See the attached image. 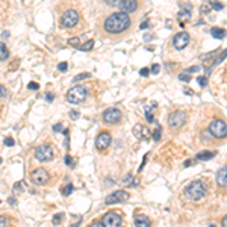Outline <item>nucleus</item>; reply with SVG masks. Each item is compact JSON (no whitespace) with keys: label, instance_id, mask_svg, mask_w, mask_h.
Returning a JSON list of instances; mask_svg holds the SVG:
<instances>
[{"label":"nucleus","instance_id":"nucleus-25","mask_svg":"<svg viewBox=\"0 0 227 227\" xmlns=\"http://www.w3.org/2000/svg\"><path fill=\"white\" fill-rule=\"evenodd\" d=\"M226 56H227V49H224V50H223V53H221V55H219L218 58H217V59H215V61L212 62V65H210V68H212V67H215V65H218V64H221V62L224 61V59H226ZM209 68V70H210Z\"/></svg>","mask_w":227,"mask_h":227},{"label":"nucleus","instance_id":"nucleus-14","mask_svg":"<svg viewBox=\"0 0 227 227\" xmlns=\"http://www.w3.org/2000/svg\"><path fill=\"white\" fill-rule=\"evenodd\" d=\"M140 6L138 2L135 0H121L118 3V8H120V12H124V14H129V12H135Z\"/></svg>","mask_w":227,"mask_h":227},{"label":"nucleus","instance_id":"nucleus-11","mask_svg":"<svg viewBox=\"0 0 227 227\" xmlns=\"http://www.w3.org/2000/svg\"><path fill=\"white\" fill-rule=\"evenodd\" d=\"M112 142V138H111V133L109 132H100L96 138V149L103 151L106 150Z\"/></svg>","mask_w":227,"mask_h":227},{"label":"nucleus","instance_id":"nucleus-23","mask_svg":"<svg viewBox=\"0 0 227 227\" xmlns=\"http://www.w3.org/2000/svg\"><path fill=\"white\" fill-rule=\"evenodd\" d=\"M135 182H136V180L133 179V176L132 174H126L124 177H123V180H121V183L124 185V186H133V185H136Z\"/></svg>","mask_w":227,"mask_h":227},{"label":"nucleus","instance_id":"nucleus-53","mask_svg":"<svg viewBox=\"0 0 227 227\" xmlns=\"http://www.w3.org/2000/svg\"><path fill=\"white\" fill-rule=\"evenodd\" d=\"M2 36H3V38H8V36H9V32H8V30H5V32L2 34Z\"/></svg>","mask_w":227,"mask_h":227},{"label":"nucleus","instance_id":"nucleus-46","mask_svg":"<svg viewBox=\"0 0 227 227\" xmlns=\"http://www.w3.org/2000/svg\"><path fill=\"white\" fill-rule=\"evenodd\" d=\"M79 117H80V114H79L77 111H71L70 112V118H73V120H77Z\"/></svg>","mask_w":227,"mask_h":227},{"label":"nucleus","instance_id":"nucleus-35","mask_svg":"<svg viewBox=\"0 0 227 227\" xmlns=\"http://www.w3.org/2000/svg\"><path fill=\"white\" fill-rule=\"evenodd\" d=\"M209 11H210L209 5H201V6H200V12H201V14H209Z\"/></svg>","mask_w":227,"mask_h":227},{"label":"nucleus","instance_id":"nucleus-34","mask_svg":"<svg viewBox=\"0 0 227 227\" xmlns=\"http://www.w3.org/2000/svg\"><path fill=\"white\" fill-rule=\"evenodd\" d=\"M197 82H198L200 87H206V85H208V77H203V76H201V77H197Z\"/></svg>","mask_w":227,"mask_h":227},{"label":"nucleus","instance_id":"nucleus-26","mask_svg":"<svg viewBox=\"0 0 227 227\" xmlns=\"http://www.w3.org/2000/svg\"><path fill=\"white\" fill-rule=\"evenodd\" d=\"M74 191V186H73V183H67L64 188L61 189V192H62V195H65V197H68L71 192Z\"/></svg>","mask_w":227,"mask_h":227},{"label":"nucleus","instance_id":"nucleus-31","mask_svg":"<svg viewBox=\"0 0 227 227\" xmlns=\"http://www.w3.org/2000/svg\"><path fill=\"white\" fill-rule=\"evenodd\" d=\"M64 162H65V165L71 166V168L74 166V161H73V157H71L70 155H67V156H65V159H64Z\"/></svg>","mask_w":227,"mask_h":227},{"label":"nucleus","instance_id":"nucleus-4","mask_svg":"<svg viewBox=\"0 0 227 227\" xmlns=\"http://www.w3.org/2000/svg\"><path fill=\"white\" fill-rule=\"evenodd\" d=\"M87 96H88L87 88L83 87V85H76V87H73L71 89H68V92H67V102H68V103H73V105H79V103L85 102Z\"/></svg>","mask_w":227,"mask_h":227},{"label":"nucleus","instance_id":"nucleus-50","mask_svg":"<svg viewBox=\"0 0 227 227\" xmlns=\"http://www.w3.org/2000/svg\"><path fill=\"white\" fill-rule=\"evenodd\" d=\"M89 227H103V224H102V223H97V221H94V223H91V224H89Z\"/></svg>","mask_w":227,"mask_h":227},{"label":"nucleus","instance_id":"nucleus-9","mask_svg":"<svg viewBox=\"0 0 227 227\" xmlns=\"http://www.w3.org/2000/svg\"><path fill=\"white\" fill-rule=\"evenodd\" d=\"M102 224L103 227H121L123 219L117 212H108L102 218Z\"/></svg>","mask_w":227,"mask_h":227},{"label":"nucleus","instance_id":"nucleus-24","mask_svg":"<svg viewBox=\"0 0 227 227\" xmlns=\"http://www.w3.org/2000/svg\"><path fill=\"white\" fill-rule=\"evenodd\" d=\"M92 47H94V40H88L85 44L79 45V50H82V52H89V50H92Z\"/></svg>","mask_w":227,"mask_h":227},{"label":"nucleus","instance_id":"nucleus-39","mask_svg":"<svg viewBox=\"0 0 227 227\" xmlns=\"http://www.w3.org/2000/svg\"><path fill=\"white\" fill-rule=\"evenodd\" d=\"M67 68H68L67 62H61V64L58 65V70H59V71H67Z\"/></svg>","mask_w":227,"mask_h":227},{"label":"nucleus","instance_id":"nucleus-27","mask_svg":"<svg viewBox=\"0 0 227 227\" xmlns=\"http://www.w3.org/2000/svg\"><path fill=\"white\" fill-rule=\"evenodd\" d=\"M161 132H162V127L157 126L156 129H155V132H153V135H151V138L155 141H161Z\"/></svg>","mask_w":227,"mask_h":227},{"label":"nucleus","instance_id":"nucleus-51","mask_svg":"<svg viewBox=\"0 0 227 227\" xmlns=\"http://www.w3.org/2000/svg\"><path fill=\"white\" fill-rule=\"evenodd\" d=\"M147 27H150L149 26V21H142V23H141V26H140V29H147Z\"/></svg>","mask_w":227,"mask_h":227},{"label":"nucleus","instance_id":"nucleus-21","mask_svg":"<svg viewBox=\"0 0 227 227\" xmlns=\"http://www.w3.org/2000/svg\"><path fill=\"white\" fill-rule=\"evenodd\" d=\"M215 155H217L215 151H200V153H197L195 161H209V159H212Z\"/></svg>","mask_w":227,"mask_h":227},{"label":"nucleus","instance_id":"nucleus-54","mask_svg":"<svg viewBox=\"0 0 227 227\" xmlns=\"http://www.w3.org/2000/svg\"><path fill=\"white\" fill-rule=\"evenodd\" d=\"M79 226H80V219H79V221L76 223V224H74V226H71V227H79Z\"/></svg>","mask_w":227,"mask_h":227},{"label":"nucleus","instance_id":"nucleus-56","mask_svg":"<svg viewBox=\"0 0 227 227\" xmlns=\"http://www.w3.org/2000/svg\"><path fill=\"white\" fill-rule=\"evenodd\" d=\"M0 164H2V157H0Z\"/></svg>","mask_w":227,"mask_h":227},{"label":"nucleus","instance_id":"nucleus-45","mask_svg":"<svg viewBox=\"0 0 227 227\" xmlns=\"http://www.w3.org/2000/svg\"><path fill=\"white\" fill-rule=\"evenodd\" d=\"M149 73H150L149 68H141V70H140V74L142 76V77H147V76H149Z\"/></svg>","mask_w":227,"mask_h":227},{"label":"nucleus","instance_id":"nucleus-52","mask_svg":"<svg viewBox=\"0 0 227 227\" xmlns=\"http://www.w3.org/2000/svg\"><path fill=\"white\" fill-rule=\"evenodd\" d=\"M221 226H223V227H227V215H226V217H224L223 219H221Z\"/></svg>","mask_w":227,"mask_h":227},{"label":"nucleus","instance_id":"nucleus-22","mask_svg":"<svg viewBox=\"0 0 227 227\" xmlns=\"http://www.w3.org/2000/svg\"><path fill=\"white\" fill-rule=\"evenodd\" d=\"M9 58V50L5 44L0 41V61H6Z\"/></svg>","mask_w":227,"mask_h":227},{"label":"nucleus","instance_id":"nucleus-36","mask_svg":"<svg viewBox=\"0 0 227 227\" xmlns=\"http://www.w3.org/2000/svg\"><path fill=\"white\" fill-rule=\"evenodd\" d=\"M179 80H182V82H189V80H191V76H188L186 73H183V74H179Z\"/></svg>","mask_w":227,"mask_h":227},{"label":"nucleus","instance_id":"nucleus-1","mask_svg":"<svg viewBox=\"0 0 227 227\" xmlns=\"http://www.w3.org/2000/svg\"><path fill=\"white\" fill-rule=\"evenodd\" d=\"M130 17L124 12H112L103 20L102 30L106 36H120L124 35L130 29Z\"/></svg>","mask_w":227,"mask_h":227},{"label":"nucleus","instance_id":"nucleus-30","mask_svg":"<svg viewBox=\"0 0 227 227\" xmlns=\"http://www.w3.org/2000/svg\"><path fill=\"white\" fill-rule=\"evenodd\" d=\"M209 6L210 8H214L215 11H219V9H223V3H218V2H209Z\"/></svg>","mask_w":227,"mask_h":227},{"label":"nucleus","instance_id":"nucleus-12","mask_svg":"<svg viewBox=\"0 0 227 227\" xmlns=\"http://www.w3.org/2000/svg\"><path fill=\"white\" fill-rule=\"evenodd\" d=\"M188 44H189V34L188 32H179L173 38V45H174L176 50H183Z\"/></svg>","mask_w":227,"mask_h":227},{"label":"nucleus","instance_id":"nucleus-33","mask_svg":"<svg viewBox=\"0 0 227 227\" xmlns=\"http://www.w3.org/2000/svg\"><path fill=\"white\" fill-rule=\"evenodd\" d=\"M68 44H70V45H73V47H77V49H79V38H77V36L70 38V40H68Z\"/></svg>","mask_w":227,"mask_h":227},{"label":"nucleus","instance_id":"nucleus-5","mask_svg":"<svg viewBox=\"0 0 227 227\" xmlns=\"http://www.w3.org/2000/svg\"><path fill=\"white\" fill-rule=\"evenodd\" d=\"M209 133L217 140H224L227 136V124L223 120H212L209 124Z\"/></svg>","mask_w":227,"mask_h":227},{"label":"nucleus","instance_id":"nucleus-17","mask_svg":"<svg viewBox=\"0 0 227 227\" xmlns=\"http://www.w3.org/2000/svg\"><path fill=\"white\" fill-rule=\"evenodd\" d=\"M217 185L219 188H227V166H223L217 173Z\"/></svg>","mask_w":227,"mask_h":227},{"label":"nucleus","instance_id":"nucleus-19","mask_svg":"<svg viewBox=\"0 0 227 227\" xmlns=\"http://www.w3.org/2000/svg\"><path fill=\"white\" fill-rule=\"evenodd\" d=\"M135 227H151V223L145 215H136L135 217Z\"/></svg>","mask_w":227,"mask_h":227},{"label":"nucleus","instance_id":"nucleus-28","mask_svg":"<svg viewBox=\"0 0 227 227\" xmlns=\"http://www.w3.org/2000/svg\"><path fill=\"white\" fill-rule=\"evenodd\" d=\"M62 218H64V214H56V215H53L52 223L55 226H58V224H61L62 223Z\"/></svg>","mask_w":227,"mask_h":227},{"label":"nucleus","instance_id":"nucleus-49","mask_svg":"<svg viewBox=\"0 0 227 227\" xmlns=\"http://www.w3.org/2000/svg\"><path fill=\"white\" fill-rule=\"evenodd\" d=\"M8 203L11 204V206H15V204H17V200H15V197H9V198H8Z\"/></svg>","mask_w":227,"mask_h":227},{"label":"nucleus","instance_id":"nucleus-10","mask_svg":"<svg viewBox=\"0 0 227 227\" xmlns=\"http://www.w3.org/2000/svg\"><path fill=\"white\" fill-rule=\"evenodd\" d=\"M49 179H50V176L47 173V170H44V168H36L30 174V180L35 185H47Z\"/></svg>","mask_w":227,"mask_h":227},{"label":"nucleus","instance_id":"nucleus-20","mask_svg":"<svg viewBox=\"0 0 227 227\" xmlns=\"http://www.w3.org/2000/svg\"><path fill=\"white\" fill-rule=\"evenodd\" d=\"M210 35L214 38H217V40H223V38H226L227 32L224 29H221V27H212L210 29Z\"/></svg>","mask_w":227,"mask_h":227},{"label":"nucleus","instance_id":"nucleus-40","mask_svg":"<svg viewBox=\"0 0 227 227\" xmlns=\"http://www.w3.org/2000/svg\"><path fill=\"white\" fill-rule=\"evenodd\" d=\"M159 70H161L159 64H153V65H151V73H153V74H157V73H159Z\"/></svg>","mask_w":227,"mask_h":227},{"label":"nucleus","instance_id":"nucleus-7","mask_svg":"<svg viewBox=\"0 0 227 227\" xmlns=\"http://www.w3.org/2000/svg\"><path fill=\"white\" fill-rule=\"evenodd\" d=\"M121 111L120 109H117V108H108L103 115H102V118H103V121L106 124H118V123L121 121Z\"/></svg>","mask_w":227,"mask_h":227},{"label":"nucleus","instance_id":"nucleus-8","mask_svg":"<svg viewBox=\"0 0 227 227\" xmlns=\"http://www.w3.org/2000/svg\"><path fill=\"white\" fill-rule=\"evenodd\" d=\"M35 157L36 161L40 162H49L53 159V150L50 145L47 144H43V145H38L35 150Z\"/></svg>","mask_w":227,"mask_h":227},{"label":"nucleus","instance_id":"nucleus-47","mask_svg":"<svg viewBox=\"0 0 227 227\" xmlns=\"http://www.w3.org/2000/svg\"><path fill=\"white\" fill-rule=\"evenodd\" d=\"M53 98H55V94H53V92H47V94H45V100H47V102L52 103Z\"/></svg>","mask_w":227,"mask_h":227},{"label":"nucleus","instance_id":"nucleus-15","mask_svg":"<svg viewBox=\"0 0 227 227\" xmlns=\"http://www.w3.org/2000/svg\"><path fill=\"white\" fill-rule=\"evenodd\" d=\"M133 135L141 141H149L150 140V130L144 124H136L133 127Z\"/></svg>","mask_w":227,"mask_h":227},{"label":"nucleus","instance_id":"nucleus-16","mask_svg":"<svg viewBox=\"0 0 227 227\" xmlns=\"http://www.w3.org/2000/svg\"><path fill=\"white\" fill-rule=\"evenodd\" d=\"M156 109H157L156 102H151L150 105H145L144 114H145V120L149 123H155V112H156Z\"/></svg>","mask_w":227,"mask_h":227},{"label":"nucleus","instance_id":"nucleus-3","mask_svg":"<svg viewBox=\"0 0 227 227\" xmlns=\"http://www.w3.org/2000/svg\"><path fill=\"white\" fill-rule=\"evenodd\" d=\"M79 23V12L76 9H65L61 14V18H59V24H61L64 29H73L76 27Z\"/></svg>","mask_w":227,"mask_h":227},{"label":"nucleus","instance_id":"nucleus-37","mask_svg":"<svg viewBox=\"0 0 227 227\" xmlns=\"http://www.w3.org/2000/svg\"><path fill=\"white\" fill-rule=\"evenodd\" d=\"M8 94V89L6 87H3V85H0V98H3V97Z\"/></svg>","mask_w":227,"mask_h":227},{"label":"nucleus","instance_id":"nucleus-38","mask_svg":"<svg viewBox=\"0 0 227 227\" xmlns=\"http://www.w3.org/2000/svg\"><path fill=\"white\" fill-rule=\"evenodd\" d=\"M27 88H29V89H32V91H35V89H38V88H40V85H38L36 82H29Z\"/></svg>","mask_w":227,"mask_h":227},{"label":"nucleus","instance_id":"nucleus-13","mask_svg":"<svg viewBox=\"0 0 227 227\" xmlns=\"http://www.w3.org/2000/svg\"><path fill=\"white\" fill-rule=\"evenodd\" d=\"M129 200V194L126 191H115L112 194H109L106 197V204H117V203H123V201H127Z\"/></svg>","mask_w":227,"mask_h":227},{"label":"nucleus","instance_id":"nucleus-43","mask_svg":"<svg viewBox=\"0 0 227 227\" xmlns=\"http://www.w3.org/2000/svg\"><path fill=\"white\" fill-rule=\"evenodd\" d=\"M23 185H24V182H17L15 186H14V189H15V191H23V189H24Z\"/></svg>","mask_w":227,"mask_h":227},{"label":"nucleus","instance_id":"nucleus-44","mask_svg":"<svg viewBox=\"0 0 227 227\" xmlns=\"http://www.w3.org/2000/svg\"><path fill=\"white\" fill-rule=\"evenodd\" d=\"M0 227H8V219H6V217H0Z\"/></svg>","mask_w":227,"mask_h":227},{"label":"nucleus","instance_id":"nucleus-6","mask_svg":"<svg viewBox=\"0 0 227 227\" xmlns=\"http://www.w3.org/2000/svg\"><path fill=\"white\" fill-rule=\"evenodd\" d=\"M186 114L183 111H173V112L168 115V126L173 129V130H179L182 126H185L186 123Z\"/></svg>","mask_w":227,"mask_h":227},{"label":"nucleus","instance_id":"nucleus-2","mask_svg":"<svg viewBox=\"0 0 227 227\" xmlns=\"http://www.w3.org/2000/svg\"><path fill=\"white\" fill-rule=\"evenodd\" d=\"M185 195L192 201H198L206 195V186L203 182H192L185 188Z\"/></svg>","mask_w":227,"mask_h":227},{"label":"nucleus","instance_id":"nucleus-32","mask_svg":"<svg viewBox=\"0 0 227 227\" xmlns=\"http://www.w3.org/2000/svg\"><path fill=\"white\" fill-rule=\"evenodd\" d=\"M3 142H5V145H6V147H12V145L15 144V141H14V138H11V136H8V138H5V141H3Z\"/></svg>","mask_w":227,"mask_h":227},{"label":"nucleus","instance_id":"nucleus-29","mask_svg":"<svg viewBox=\"0 0 227 227\" xmlns=\"http://www.w3.org/2000/svg\"><path fill=\"white\" fill-rule=\"evenodd\" d=\"M88 77H89V73H80V74H77L73 80H74V82H79V80H83V79H88Z\"/></svg>","mask_w":227,"mask_h":227},{"label":"nucleus","instance_id":"nucleus-18","mask_svg":"<svg viewBox=\"0 0 227 227\" xmlns=\"http://www.w3.org/2000/svg\"><path fill=\"white\" fill-rule=\"evenodd\" d=\"M182 9L179 12V18L180 20H189L191 18V9H192V5L191 3H185V5H180Z\"/></svg>","mask_w":227,"mask_h":227},{"label":"nucleus","instance_id":"nucleus-48","mask_svg":"<svg viewBox=\"0 0 227 227\" xmlns=\"http://www.w3.org/2000/svg\"><path fill=\"white\" fill-rule=\"evenodd\" d=\"M62 129H64L62 123H59V124H55V126H53V130H55V132H59V130H62Z\"/></svg>","mask_w":227,"mask_h":227},{"label":"nucleus","instance_id":"nucleus-41","mask_svg":"<svg viewBox=\"0 0 227 227\" xmlns=\"http://www.w3.org/2000/svg\"><path fill=\"white\" fill-rule=\"evenodd\" d=\"M198 70H200V67H198V65H194V67H189V68H186V73H197Z\"/></svg>","mask_w":227,"mask_h":227},{"label":"nucleus","instance_id":"nucleus-42","mask_svg":"<svg viewBox=\"0 0 227 227\" xmlns=\"http://www.w3.org/2000/svg\"><path fill=\"white\" fill-rule=\"evenodd\" d=\"M195 159H188V161H185L183 162V166H191V165H195Z\"/></svg>","mask_w":227,"mask_h":227},{"label":"nucleus","instance_id":"nucleus-55","mask_svg":"<svg viewBox=\"0 0 227 227\" xmlns=\"http://www.w3.org/2000/svg\"><path fill=\"white\" fill-rule=\"evenodd\" d=\"M209 227H217V226H215V224H210V226H209Z\"/></svg>","mask_w":227,"mask_h":227}]
</instances>
